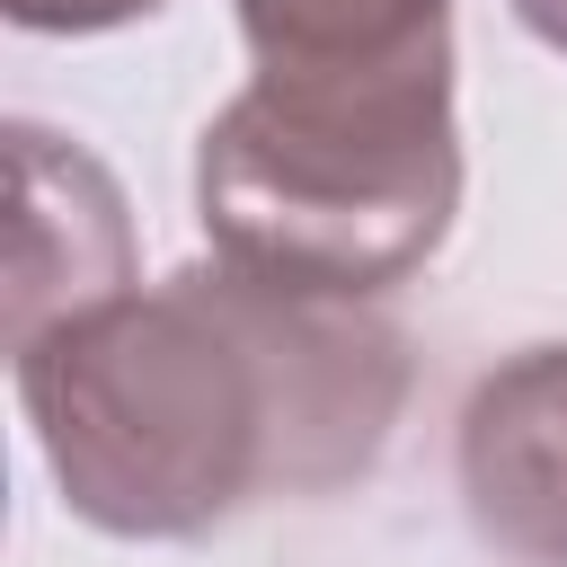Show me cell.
<instances>
[{
  "label": "cell",
  "instance_id": "1",
  "mask_svg": "<svg viewBox=\"0 0 567 567\" xmlns=\"http://www.w3.org/2000/svg\"><path fill=\"white\" fill-rule=\"evenodd\" d=\"M62 505L106 540H204L275 496L363 487L408 416V328L372 301L195 257L9 354Z\"/></svg>",
  "mask_w": 567,
  "mask_h": 567
},
{
  "label": "cell",
  "instance_id": "2",
  "mask_svg": "<svg viewBox=\"0 0 567 567\" xmlns=\"http://www.w3.org/2000/svg\"><path fill=\"white\" fill-rule=\"evenodd\" d=\"M461 213L452 71L248 80L195 142V221L221 266L381 301L434 266Z\"/></svg>",
  "mask_w": 567,
  "mask_h": 567
},
{
  "label": "cell",
  "instance_id": "3",
  "mask_svg": "<svg viewBox=\"0 0 567 567\" xmlns=\"http://www.w3.org/2000/svg\"><path fill=\"white\" fill-rule=\"evenodd\" d=\"M452 478L478 549L567 567V337L487 363L452 425Z\"/></svg>",
  "mask_w": 567,
  "mask_h": 567
},
{
  "label": "cell",
  "instance_id": "4",
  "mask_svg": "<svg viewBox=\"0 0 567 567\" xmlns=\"http://www.w3.org/2000/svg\"><path fill=\"white\" fill-rule=\"evenodd\" d=\"M9 354L115 292H133V213L106 159L53 124H9Z\"/></svg>",
  "mask_w": 567,
  "mask_h": 567
},
{
  "label": "cell",
  "instance_id": "5",
  "mask_svg": "<svg viewBox=\"0 0 567 567\" xmlns=\"http://www.w3.org/2000/svg\"><path fill=\"white\" fill-rule=\"evenodd\" d=\"M159 9L168 0H0V18L27 35H115V27L159 18Z\"/></svg>",
  "mask_w": 567,
  "mask_h": 567
},
{
  "label": "cell",
  "instance_id": "6",
  "mask_svg": "<svg viewBox=\"0 0 567 567\" xmlns=\"http://www.w3.org/2000/svg\"><path fill=\"white\" fill-rule=\"evenodd\" d=\"M514 18H523L549 53H567V0H514Z\"/></svg>",
  "mask_w": 567,
  "mask_h": 567
}]
</instances>
